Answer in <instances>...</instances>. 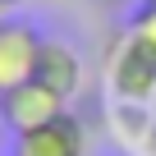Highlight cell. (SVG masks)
Wrapping results in <instances>:
<instances>
[{"label": "cell", "mask_w": 156, "mask_h": 156, "mask_svg": "<svg viewBox=\"0 0 156 156\" xmlns=\"http://www.w3.org/2000/svg\"><path fill=\"white\" fill-rule=\"evenodd\" d=\"M0 28H5V19H0Z\"/></svg>", "instance_id": "8fae6325"}, {"label": "cell", "mask_w": 156, "mask_h": 156, "mask_svg": "<svg viewBox=\"0 0 156 156\" xmlns=\"http://www.w3.org/2000/svg\"><path fill=\"white\" fill-rule=\"evenodd\" d=\"M106 83L119 101L129 106H147L156 97V51L142 41V37H124L115 51H110V64H106Z\"/></svg>", "instance_id": "6da1fadb"}, {"label": "cell", "mask_w": 156, "mask_h": 156, "mask_svg": "<svg viewBox=\"0 0 156 156\" xmlns=\"http://www.w3.org/2000/svg\"><path fill=\"white\" fill-rule=\"evenodd\" d=\"M14 5H28V0H0V14H5V9H14Z\"/></svg>", "instance_id": "ba28073f"}, {"label": "cell", "mask_w": 156, "mask_h": 156, "mask_svg": "<svg viewBox=\"0 0 156 156\" xmlns=\"http://www.w3.org/2000/svg\"><path fill=\"white\" fill-rule=\"evenodd\" d=\"M0 101H5V97H0Z\"/></svg>", "instance_id": "4fadbf2b"}, {"label": "cell", "mask_w": 156, "mask_h": 156, "mask_svg": "<svg viewBox=\"0 0 156 156\" xmlns=\"http://www.w3.org/2000/svg\"><path fill=\"white\" fill-rule=\"evenodd\" d=\"M0 156H5V147H0Z\"/></svg>", "instance_id": "7c38bea8"}, {"label": "cell", "mask_w": 156, "mask_h": 156, "mask_svg": "<svg viewBox=\"0 0 156 156\" xmlns=\"http://www.w3.org/2000/svg\"><path fill=\"white\" fill-rule=\"evenodd\" d=\"M9 156H87V129L78 115H60L46 129L19 133L9 142Z\"/></svg>", "instance_id": "277c9868"}, {"label": "cell", "mask_w": 156, "mask_h": 156, "mask_svg": "<svg viewBox=\"0 0 156 156\" xmlns=\"http://www.w3.org/2000/svg\"><path fill=\"white\" fill-rule=\"evenodd\" d=\"M142 5H147V9H156V0H142Z\"/></svg>", "instance_id": "9c48e42d"}, {"label": "cell", "mask_w": 156, "mask_h": 156, "mask_svg": "<svg viewBox=\"0 0 156 156\" xmlns=\"http://www.w3.org/2000/svg\"><path fill=\"white\" fill-rule=\"evenodd\" d=\"M97 5H106V9H133V5H142V0H97Z\"/></svg>", "instance_id": "52a82bcc"}, {"label": "cell", "mask_w": 156, "mask_h": 156, "mask_svg": "<svg viewBox=\"0 0 156 156\" xmlns=\"http://www.w3.org/2000/svg\"><path fill=\"white\" fill-rule=\"evenodd\" d=\"M129 32H133V37H142V41L156 51V9H147V5H142V14L133 19V28H129Z\"/></svg>", "instance_id": "8992f818"}, {"label": "cell", "mask_w": 156, "mask_h": 156, "mask_svg": "<svg viewBox=\"0 0 156 156\" xmlns=\"http://www.w3.org/2000/svg\"><path fill=\"white\" fill-rule=\"evenodd\" d=\"M60 115H69V101H64L55 87H46L41 78H32V83L5 92V101H0V124H5L14 138H19V133H32V129H46V124H55Z\"/></svg>", "instance_id": "7a4b0ae2"}, {"label": "cell", "mask_w": 156, "mask_h": 156, "mask_svg": "<svg viewBox=\"0 0 156 156\" xmlns=\"http://www.w3.org/2000/svg\"><path fill=\"white\" fill-rule=\"evenodd\" d=\"M37 78H41L46 87H55V92L69 101V97H78V87H83V55H78L69 41H60V37H46Z\"/></svg>", "instance_id": "5b68a950"}, {"label": "cell", "mask_w": 156, "mask_h": 156, "mask_svg": "<svg viewBox=\"0 0 156 156\" xmlns=\"http://www.w3.org/2000/svg\"><path fill=\"white\" fill-rule=\"evenodd\" d=\"M147 156H156V138H151V151H147Z\"/></svg>", "instance_id": "30bf717a"}, {"label": "cell", "mask_w": 156, "mask_h": 156, "mask_svg": "<svg viewBox=\"0 0 156 156\" xmlns=\"http://www.w3.org/2000/svg\"><path fill=\"white\" fill-rule=\"evenodd\" d=\"M41 46H46V37L32 23H5L0 28V97L37 78Z\"/></svg>", "instance_id": "3957f363"}]
</instances>
